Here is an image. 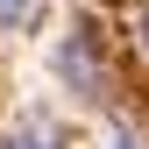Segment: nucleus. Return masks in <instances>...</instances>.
<instances>
[{
  "label": "nucleus",
  "mask_w": 149,
  "mask_h": 149,
  "mask_svg": "<svg viewBox=\"0 0 149 149\" xmlns=\"http://www.w3.org/2000/svg\"><path fill=\"white\" fill-rule=\"evenodd\" d=\"M14 149H57V142H14Z\"/></svg>",
  "instance_id": "obj_3"
},
{
  "label": "nucleus",
  "mask_w": 149,
  "mask_h": 149,
  "mask_svg": "<svg viewBox=\"0 0 149 149\" xmlns=\"http://www.w3.org/2000/svg\"><path fill=\"white\" fill-rule=\"evenodd\" d=\"M114 149H135V142H114Z\"/></svg>",
  "instance_id": "obj_4"
},
{
  "label": "nucleus",
  "mask_w": 149,
  "mask_h": 149,
  "mask_svg": "<svg viewBox=\"0 0 149 149\" xmlns=\"http://www.w3.org/2000/svg\"><path fill=\"white\" fill-rule=\"evenodd\" d=\"M0 14H22V0H0Z\"/></svg>",
  "instance_id": "obj_2"
},
{
  "label": "nucleus",
  "mask_w": 149,
  "mask_h": 149,
  "mask_svg": "<svg viewBox=\"0 0 149 149\" xmlns=\"http://www.w3.org/2000/svg\"><path fill=\"white\" fill-rule=\"evenodd\" d=\"M142 57H149V7H142Z\"/></svg>",
  "instance_id": "obj_1"
}]
</instances>
